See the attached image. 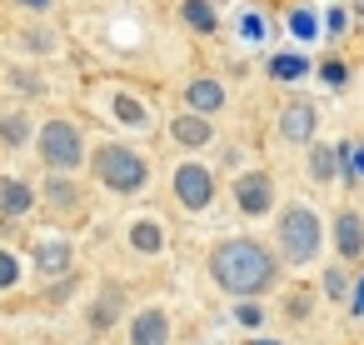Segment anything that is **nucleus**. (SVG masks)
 <instances>
[{"label":"nucleus","mask_w":364,"mask_h":345,"mask_svg":"<svg viewBox=\"0 0 364 345\" xmlns=\"http://www.w3.org/2000/svg\"><path fill=\"white\" fill-rule=\"evenodd\" d=\"M279 245L294 265H304L309 255H319V215L309 205H289V215L279 220Z\"/></svg>","instance_id":"obj_2"},{"label":"nucleus","mask_w":364,"mask_h":345,"mask_svg":"<svg viewBox=\"0 0 364 345\" xmlns=\"http://www.w3.org/2000/svg\"><path fill=\"white\" fill-rule=\"evenodd\" d=\"M170 130H175L180 145H205V140H210V120H200V115H180Z\"/></svg>","instance_id":"obj_11"},{"label":"nucleus","mask_w":364,"mask_h":345,"mask_svg":"<svg viewBox=\"0 0 364 345\" xmlns=\"http://www.w3.org/2000/svg\"><path fill=\"white\" fill-rule=\"evenodd\" d=\"M26 115H6V120H0V140H6V145H26Z\"/></svg>","instance_id":"obj_17"},{"label":"nucleus","mask_w":364,"mask_h":345,"mask_svg":"<svg viewBox=\"0 0 364 345\" xmlns=\"http://www.w3.org/2000/svg\"><path fill=\"white\" fill-rule=\"evenodd\" d=\"M185 101H190L195 110H220V101H225V91H220V81H195V86L185 91Z\"/></svg>","instance_id":"obj_10"},{"label":"nucleus","mask_w":364,"mask_h":345,"mask_svg":"<svg viewBox=\"0 0 364 345\" xmlns=\"http://www.w3.org/2000/svg\"><path fill=\"white\" fill-rule=\"evenodd\" d=\"M324 290H329V295H339V290H344V275H339V270H329V275H324Z\"/></svg>","instance_id":"obj_26"},{"label":"nucleus","mask_w":364,"mask_h":345,"mask_svg":"<svg viewBox=\"0 0 364 345\" xmlns=\"http://www.w3.org/2000/svg\"><path fill=\"white\" fill-rule=\"evenodd\" d=\"M279 135H284V140H309V135H314V110H309V105H289V110L279 115Z\"/></svg>","instance_id":"obj_7"},{"label":"nucleus","mask_w":364,"mask_h":345,"mask_svg":"<svg viewBox=\"0 0 364 345\" xmlns=\"http://www.w3.org/2000/svg\"><path fill=\"white\" fill-rule=\"evenodd\" d=\"M235 200H240V210H245V215H264V210H269V200H274V185H269V175H259V170L240 175V185H235Z\"/></svg>","instance_id":"obj_6"},{"label":"nucleus","mask_w":364,"mask_h":345,"mask_svg":"<svg viewBox=\"0 0 364 345\" xmlns=\"http://www.w3.org/2000/svg\"><path fill=\"white\" fill-rule=\"evenodd\" d=\"M240 31H245V36H250V41H264V26H259V21H255V16H245V21H240Z\"/></svg>","instance_id":"obj_24"},{"label":"nucleus","mask_w":364,"mask_h":345,"mask_svg":"<svg viewBox=\"0 0 364 345\" xmlns=\"http://www.w3.org/2000/svg\"><path fill=\"white\" fill-rule=\"evenodd\" d=\"M215 280L230 290V295H259L269 280H274V255L255 240H225L210 260Z\"/></svg>","instance_id":"obj_1"},{"label":"nucleus","mask_w":364,"mask_h":345,"mask_svg":"<svg viewBox=\"0 0 364 345\" xmlns=\"http://www.w3.org/2000/svg\"><path fill=\"white\" fill-rule=\"evenodd\" d=\"M95 175L110 185V190H140L145 185V160L140 155H130L125 145H100L95 150Z\"/></svg>","instance_id":"obj_3"},{"label":"nucleus","mask_w":364,"mask_h":345,"mask_svg":"<svg viewBox=\"0 0 364 345\" xmlns=\"http://www.w3.org/2000/svg\"><path fill=\"white\" fill-rule=\"evenodd\" d=\"M334 165H339V160H334L324 145H314V150H309V170H314V180H329V175H334Z\"/></svg>","instance_id":"obj_19"},{"label":"nucleus","mask_w":364,"mask_h":345,"mask_svg":"<svg viewBox=\"0 0 364 345\" xmlns=\"http://www.w3.org/2000/svg\"><path fill=\"white\" fill-rule=\"evenodd\" d=\"M175 190H180V200H185L190 210H205V205L215 200V175H210L205 165H180V170H175Z\"/></svg>","instance_id":"obj_5"},{"label":"nucleus","mask_w":364,"mask_h":345,"mask_svg":"<svg viewBox=\"0 0 364 345\" xmlns=\"http://www.w3.org/2000/svg\"><path fill=\"white\" fill-rule=\"evenodd\" d=\"M50 200H55V205H70L75 190H70V185H50Z\"/></svg>","instance_id":"obj_25"},{"label":"nucleus","mask_w":364,"mask_h":345,"mask_svg":"<svg viewBox=\"0 0 364 345\" xmlns=\"http://www.w3.org/2000/svg\"><path fill=\"white\" fill-rule=\"evenodd\" d=\"M0 210H6V215H26L31 210V190L21 180H6V185H0Z\"/></svg>","instance_id":"obj_12"},{"label":"nucleus","mask_w":364,"mask_h":345,"mask_svg":"<svg viewBox=\"0 0 364 345\" xmlns=\"http://www.w3.org/2000/svg\"><path fill=\"white\" fill-rule=\"evenodd\" d=\"M115 315H120V290H105V295H100V305L90 310V325H95V330H105Z\"/></svg>","instance_id":"obj_13"},{"label":"nucleus","mask_w":364,"mask_h":345,"mask_svg":"<svg viewBox=\"0 0 364 345\" xmlns=\"http://www.w3.org/2000/svg\"><path fill=\"white\" fill-rule=\"evenodd\" d=\"M21 280V265H16V255L11 250H0V290H6V285H16Z\"/></svg>","instance_id":"obj_21"},{"label":"nucleus","mask_w":364,"mask_h":345,"mask_svg":"<svg viewBox=\"0 0 364 345\" xmlns=\"http://www.w3.org/2000/svg\"><path fill=\"white\" fill-rule=\"evenodd\" d=\"M65 255H70V250H65L60 240H55V245H41V270H46V275H50V270H65Z\"/></svg>","instance_id":"obj_20"},{"label":"nucleus","mask_w":364,"mask_h":345,"mask_svg":"<svg viewBox=\"0 0 364 345\" xmlns=\"http://www.w3.org/2000/svg\"><path fill=\"white\" fill-rule=\"evenodd\" d=\"M349 160H354V175H364V145H359V150H349Z\"/></svg>","instance_id":"obj_29"},{"label":"nucleus","mask_w":364,"mask_h":345,"mask_svg":"<svg viewBox=\"0 0 364 345\" xmlns=\"http://www.w3.org/2000/svg\"><path fill=\"white\" fill-rule=\"evenodd\" d=\"M160 240H165V235H160V225H150V220H140V225L130 230V245H135V250H160Z\"/></svg>","instance_id":"obj_16"},{"label":"nucleus","mask_w":364,"mask_h":345,"mask_svg":"<svg viewBox=\"0 0 364 345\" xmlns=\"http://www.w3.org/2000/svg\"><path fill=\"white\" fill-rule=\"evenodd\" d=\"M180 16H185L195 31H215V11L205 6V0H185V6H180Z\"/></svg>","instance_id":"obj_14"},{"label":"nucleus","mask_w":364,"mask_h":345,"mask_svg":"<svg viewBox=\"0 0 364 345\" xmlns=\"http://www.w3.org/2000/svg\"><path fill=\"white\" fill-rule=\"evenodd\" d=\"M41 155H46V165H55V170H75L80 155H85L80 130H75L70 120H50V125L41 130Z\"/></svg>","instance_id":"obj_4"},{"label":"nucleus","mask_w":364,"mask_h":345,"mask_svg":"<svg viewBox=\"0 0 364 345\" xmlns=\"http://www.w3.org/2000/svg\"><path fill=\"white\" fill-rule=\"evenodd\" d=\"M130 335H135V345H165V310H140Z\"/></svg>","instance_id":"obj_8"},{"label":"nucleus","mask_w":364,"mask_h":345,"mask_svg":"<svg viewBox=\"0 0 364 345\" xmlns=\"http://www.w3.org/2000/svg\"><path fill=\"white\" fill-rule=\"evenodd\" d=\"M115 110H120V115H125L130 125H140V120H145V110H140V105H135L130 96H120V105H115Z\"/></svg>","instance_id":"obj_22"},{"label":"nucleus","mask_w":364,"mask_h":345,"mask_svg":"<svg viewBox=\"0 0 364 345\" xmlns=\"http://www.w3.org/2000/svg\"><path fill=\"white\" fill-rule=\"evenodd\" d=\"M289 31H294L299 41H314V36H319V21H314V11H294V16H289Z\"/></svg>","instance_id":"obj_18"},{"label":"nucleus","mask_w":364,"mask_h":345,"mask_svg":"<svg viewBox=\"0 0 364 345\" xmlns=\"http://www.w3.org/2000/svg\"><path fill=\"white\" fill-rule=\"evenodd\" d=\"M349 315H364V280L354 285V300H349Z\"/></svg>","instance_id":"obj_28"},{"label":"nucleus","mask_w":364,"mask_h":345,"mask_svg":"<svg viewBox=\"0 0 364 345\" xmlns=\"http://www.w3.org/2000/svg\"><path fill=\"white\" fill-rule=\"evenodd\" d=\"M269 71H274L279 81H299V76L309 71V61H304V56H274V61H269Z\"/></svg>","instance_id":"obj_15"},{"label":"nucleus","mask_w":364,"mask_h":345,"mask_svg":"<svg viewBox=\"0 0 364 345\" xmlns=\"http://www.w3.org/2000/svg\"><path fill=\"white\" fill-rule=\"evenodd\" d=\"M324 81H329V86H344V81H349V71H344L339 61H329V66H324Z\"/></svg>","instance_id":"obj_23"},{"label":"nucleus","mask_w":364,"mask_h":345,"mask_svg":"<svg viewBox=\"0 0 364 345\" xmlns=\"http://www.w3.org/2000/svg\"><path fill=\"white\" fill-rule=\"evenodd\" d=\"M334 230H339V250H344V255H364V225H359L354 210H344Z\"/></svg>","instance_id":"obj_9"},{"label":"nucleus","mask_w":364,"mask_h":345,"mask_svg":"<svg viewBox=\"0 0 364 345\" xmlns=\"http://www.w3.org/2000/svg\"><path fill=\"white\" fill-rule=\"evenodd\" d=\"M240 325H259V305H240Z\"/></svg>","instance_id":"obj_27"}]
</instances>
